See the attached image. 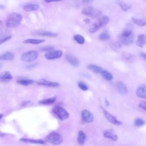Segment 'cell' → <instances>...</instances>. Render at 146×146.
<instances>
[{"mask_svg": "<svg viewBox=\"0 0 146 146\" xmlns=\"http://www.w3.org/2000/svg\"><path fill=\"white\" fill-rule=\"evenodd\" d=\"M88 68L90 71H91L92 72L95 74H101V72L103 71L102 67L95 64H92L88 65Z\"/></svg>", "mask_w": 146, "mask_h": 146, "instance_id": "obj_26", "label": "cell"}, {"mask_svg": "<svg viewBox=\"0 0 146 146\" xmlns=\"http://www.w3.org/2000/svg\"><path fill=\"white\" fill-rule=\"evenodd\" d=\"M109 22H110V17L107 15H104L99 18L96 22L99 25L100 27L102 28L106 26L108 23Z\"/></svg>", "mask_w": 146, "mask_h": 146, "instance_id": "obj_18", "label": "cell"}, {"mask_svg": "<svg viewBox=\"0 0 146 146\" xmlns=\"http://www.w3.org/2000/svg\"><path fill=\"white\" fill-rule=\"evenodd\" d=\"M14 54L10 51H7L0 55V60L3 61L11 60L14 58Z\"/></svg>", "mask_w": 146, "mask_h": 146, "instance_id": "obj_21", "label": "cell"}, {"mask_svg": "<svg viewBox=\"0 0 146 146\" xmlns=\"http://www.w3.org/2000/svg\"><path fill=\"white\" fill-rule=\"evenodd\" d=\"M78 85V87L83 91H87L88 89V87L87 86V85L82 82H79Z\"/></svg>", "mask_w": 146, "mask_h": 146, "instance_id": "obj_36", "label": "cell"}, {"mask_svg": "<svg viewBox=\"0 0 146 146\" xmlns=\"http://www.w3.org/2000/svg\"><path fill=\"white\" fill-rule=\"evenodd\" d=\"M102 108L104 115L108 122L111 123L112 124L116 125H121L123 124V123L121 121L118 120L115 116H113L111 113H110L108 112H107L103 107H102Z\"/></svg>", "mask_w": 146, "mask_h": 146, "instance_id": "obj_7", "label": "cell"}, {"mask_svg": "<svg viewBox=\"0 0 146 146\" xmlns=\"http://www.w3.org/2000/svg\"><path fill=\"white\" fill-rule=\"evenodd\" d=\"M53 47L52 46H47V47H45L44 48H42V51H47V52H49L50 51H52V50H53Z\"/></svg>", "mask_w": 146, "mask_h": 146, "instance_id": "obj_39", "label": "cell"}, {"mask_svg": "<svg viewBox=\"0 0 146 146\" xmlns=\"http://www.w3.org/2000/svg\"><path fill=\"white\" fill-rule=\"evenodd\" d=\"M110 46L113 50L117 51L121 48V44L117 41H112L109 43Z\"/></svg>", "mask_w": 146, "mask_h": 146, "instance_id": "obj_32", "label": "cell"}, {"mask_svg": "<svg viewBox=\"0 0 146 146\" xmlns=\"http://www.w3.org/2000/svg\"><path fill=\"white\" fill-rule=\"evenodd\" d=\"M11 37H12L11 35H7V36H5L2 38H0V44L9 40V39H10L11 38Z\"/></svg>", "mask_w": 146, "mask_h": 146, "instance_id": "obj_37", "label": "cell"}, {"mask_svg": "<svg viewBox=\"0 0 146 146\" xmlns=\"http://www.w3.org/2000/svg\"><path fill=\"white\" fill-rule=\"evenodd\" d=\"M132 20L135 24H136L139 26L143 27V26H146V18L140 19L135 17H132Z\"/></svg>", "mask_w": 146, "mask_h": 146, "instance_id": "obj_24", "label": "cell"}, {"mask_svg": "<svg viewBox=\"0 0 146 146\" xmlns=\"http://www.w3.org/2000/svg\"><path fill=\"white\" fill-rule=\"evenodd\" d=\"M140 56L145 60H146V53L145 52H141L140 54Z\"/></svg>", "mask_w": 146, "mask_h": 146, "instance_id": "obj_40", "label": "cell"}, {"mask_svg": "<svg viewBox=\"0 0 146 146\" xmlns=\"http://www.w3.org/2000/svg\"><path fill=\"white\" fill-rule=\"evenodd\" d=\"M65 58L66 59V60L71 66H72L74 67H78L79 66V64H80L79 60L74 55L70 54H67L65 56Z\"/></svg>", "mask_w": 146, "mask_h": 146, "instance_id": "obj_10", "label": "cell"}, {"mask_svg": "<svg viewBox=\"0 0 146 146\" xmlns=\"http://www.w3.org/2000/svg\"><path fill=\"white\" fill-rule=\"evenodd\" d=\"M3 117V114L2 113H0V120L2 119V117Z\"/></svg>", "mask_w": 146, "mask_h": 146, "instance_id": "obj_43", "label": "cell"}, {"mask_svg": "<svg viewBox=\"0 0 146 146\" xmlns=\"http://www.w3.org/2000/svg\"><path fill=\"white\" fill-rule=\"evenodd\" d=\"M46 140L51 144L59 145L63 141V138L60 134L59 133L52 132L49 133L46 137Z\"/></svg>", "mask_w": 146, "mask_h": 146, "instance_id": "obj_4", "label": "cell"}, {"mask_svg": "<svg viewBox=\"0 0 146 146\" xmlns=\"http://www.w3.org/2000/svg\"><path fill=\"white\" fill-rule=\"evenodd\" d=\"M82 13L84 15L89 16L93 19H96L100 18V16L102 14V11L100 10L95 9L92 6H88L84 7L82 9Z\"/></svg>", "mask_w": 146, "mask_h": 146, "instance_id": "obj_3", "label": "cell"}, {"mask_svg": "<svg viewBox=\"0 0 146 146\" xmlns=\"http://www.w3.org/2000/svg\"><path fill=\"white\" fill-rule=\"evenodd\" d=\"M122 57L124 60L128 62H132L135 59V57L133 54L126 52L122 53Z\"/></svg>", "mask_w": 146, "mask_h": 146, "instance_id": "obj_25", "label": "cell"}, {"mask_svg": "<svg viewBox=\"0 0 146 146\" xmlns=\"http://www.w3.org/2000/svg\"><path fill=\"white\" fill-rule=\"evenodd\" d=\"M120 42L125 46H128L132 44L133 42L134 35L131 29H125L121 33L120 37Z\"/></svg>", "mask_w": 146, "mask_h": 146, "instance_id": "obj_2", "label": "cell"}, {"mask_svg": "<svg viewBox=\"0 0 146 146\" xmlns=\"http://www.w3.org/2000/svg\"><path fill=\"white\" fill-rule=\"evenodd\" d=\"M145 124V121L141 118H136L135 120V125L136 127H141Z\"/></svg>", "mask_w": 146, "mask_h": 146, "instance_id": "obj_35", "label": "cell"}, {"mask_svg": "<svg viewBox=\"0 0 146 146\" xmlns=\"http://www.w3.org/2000/svg\"><path fill=\"white\" fill-rule=\"evenodd\" d=\"M101 74L102 76L107 80L110 81L113 79L112 75L107 70H103L102 72H101Z\"/></svg>", "mask_w": 146, "mask_h": 146, "instance_id": "obj_30", "label": "cell"}, {"mask_svg": "<svg viewBox=\"0 0 146 146\" xmlns=\"http://www.w3.org/2000/svg\"><path fill=\"white\" fill-rule=\"evenodd\" d=\"M52 111L54 113L60 120H64L67 119L69 117V113L63 107L60 106H56L55 107Z\"/></svg>", "mask_w": 146, "mask_h": 146, "instance_id": "obj_5", "label": "cell"}, {"mask_svg": "<svg viewBox=\"0 0 146 146\" xmlns=\"http://www.w3.org/2000/svg\"><path fill=\"white\" fill-rule=\"evenodd\" d=\"M110 35L107 30L102 32L99 35V39L101 40H107L110 39Z\"/></svg>", "mask_w": 146, "mask_h": 146, "instance_id": "obj_31", "label": "cell"}, {"mask_svg": "<svg viewBox=\"0 0 146 146\" xmlns=\"http://www.w3.org/2000/svg\"><path fill=\"white\" fill-rule=\"evenodd\" d=\"M34 35H40V36H47V37H52V38H56L58 36V34L44 31V30H39L38 31H35L34 33Z\"/></svg>", "mask_w": 146, "mask_h": 146, "instance_id": "obj_13", "label": "cell"}, {"mask_svg": "<svg viewBox=\"0 0 146 146\" xmlns=\"http://www.w3.org/2000/svg\"><path fill=\"white\" fill-rule=\"evenodd\" d=\"M116 87L119 92L121 94L125 95L127 94L128 92V88L125 84L121 81H119L116 83Z\"/></svg>", "mask_w": 146, "mask_h": 146, "instance_id": "obj_16", "label": "cell"}, {"mask_svg": "<svg viewBox=\"0 0 146 146\" xmlns=\"http://www.w3.org/2000/svg\"><path fill=\"white\" fill-rule=\"evenodd\" d=\"M84 21L86 23H90V19H84Z\"/></svg>", "mask_w": 146, "mask_h": 146, "instance_id": "obj_42", "label": "cell"}, {"mask_svg": "<svg viewBox=\"0 0 146 146\" xmlns=\"http://www.w3.org/2000/svg\"><path fill=\"white\" fill-rule=\"evenodd\" d=\"M82 118L85 122L88 123L92 122L94 120L92 113L87 110H83L82 111Z\"/></svg>", "mask_w": 146, "mask_h": 146, "instance_id": "obj_11", "label": "cell"}, {"mask_svg": "<svg viewBox=\"0 0 146 146\" xmlns=\"http://www.w3.org/2000/svg\"><path fill=\"white\" fill-rule=\"evenodd\" d=\"M17 84L23 86H29L34 83V81L32 79H19L17 82Z\"/></svg>", "mask_w": 146, "mask_h": 146, "instance_id": "obj_29", "label": "cell"}, {"mask_svg": "<svg viewBox=\"0 0 146 146\" xmlns=\"http://www.w3.org/2000/svg\"><path fill=\"white\" fill-rule=\"evenodd\" d=\"M100 29L99 25H98V23L96 22L95 23H94L91 27L89 29V32L90 33H96L98 30H99Z\"/></svg>", "mask_w": 146, "mask_h": 146, "instance_id": "obj_34", "label": "cell"}, {"mask_svg": "<svg viewBox=\"0 0 146 146\" xmlns=\"http://www.w3.org/2000/svg\"><path fill=\"white\" fill-rule=\"evenodd\" d=\"M136 95L140 98L146 99V85H142L136 90Z\"/></svg>", "mask_w": 146, "mask_h": 146, "instance_id": "obj_17", "label": "cell"}, {"mask_svg": "<svg viewBox=\"0 0 146 146\" xmlns=\"http://www.w3.org/2000/svg\"><path fill=\"white\" fill-rule=\"evenodd\" d=\"M56 100V97H52L50 98L42 100L39 102V103L40 104H44V105H49V104H53Z\"/></svg>", "mask_w": 146, "mask_h": 146, "instance_id": "obj_28", "label": "cell"}, {"mask_svg": "<svg viewBox=\"0 0 146 146\" xmlns=\"http://www.w3.org/2000/svg\"><path fill=\"white\" fill-rule=\"evenodd\" d=\"M36 83L38 85L46 86L48 87H58L59 86V83L58 82L47 80L44 79H42L37 80L36 82Z\"/></svg>", "mask_w": 146, "mask_h": 146, "instance_id": "obj_9", "label": "cell"}, {"mask_svg": "<svg viewBox=\"0 0 146 146\" xmlns=\"http://www.w3.org/2000/svg\"><path fill=\"white\" fill-rule=\"evenodd\" d=\"M45 40L44 39H27L23 41L24 43L26 44H39L40 43H43Z\"/></svg>", "mask_w": 146, "mask_h": 146, "instance_id": "obj_27", "label": "cell"}, {"mask_svg": "<svg viewBox=\"0 0 146 146\" xmlns=\"http://www.w3.org/2000/svg\"><path fill=\"white\" fill-rule=\"evenodd\" d=\"M73 38H74V40H75L78 43H79L80 44H83L85 42V39H84V37L81 35H79V34L75 35Z\"/></svg>", "mask_w": 146, "mask_h": 146, "instance_id": "obj_33", "label": "cell"}, {"mask_svg": "<svg viewBox=\"0 0 146 146\" xmlns=\"http://www.w3.org/2000/svg\"><path fill=\"white\" fill-rule=\"evenodd\" d=\"M103 136L104 137L111 139L113 141L117 140V136L112 129H106L103 132Z\"/></svg>", "mask_w": 146, "mask_h": 146, "instance_id": "obj_14", "label": "cell"}, {"mask_svg": "<svg viewBox=\"0 0 146 146\" xmlns=\"http://www.w3.org/2000/svg\"><path fill=\"white\" fill-rule=\"evenodd\" d=\"M0 67H1V65H0Z\"/></svg>", "mask_w": 146, "mask_h": 146, "instance_id": "obj_45", "label": "cell"}, {"mask_svg": "<svg viewBox=\"0 0 146 146\" xmlns=\"http://www.w3.org/2000/svg\"><path fill=\"white\" fill-rule=\"evenodd\" d=\"M105 102H106V106H108L110 105V103L108 102V100H107L106 98L105 99Z\"/></svg>", "mask_w": 146, "mask_h": 146, "instance_id": "obj_41", "label": "cell"}, {"mask_svg": "<svg viewBox=\"0 0 146 146\" xmlns=\"http://www.w3.org/2000/svg\"><path fill=\"white\" fill-rule=\"evenodd\" d=\"M22 20V15L18 13H11L6 20V26L9 28H14L20 25Z\"/></svg>", "mask_w": 146, "mask_h": 146, "instance_id": "obj_1", "label": "cell"}, {"mask_svg": "<svg viewBox=\"0 0 146 146\" xmlns=\"http://www.w3.org/2000/svg\"><path fill=\"white\" fill-rule=\"evenodd\" d=\"M63 55V52L60 50H52L49 52H47L44 57L47 60H54L56 59L60 58Z\"/></svg>", "mask_w": 146, "mask_h": 146, "instance_id": "obj_8", "label": "cell"}, {"mask_svg": "<svg viewBox=\"0 0 146 146\" xmlns=\"http://www.w3.org/2000/svg\"><path fill=\"white\" fill-rule=\"evenodd\" d=\"M1 24H2V21H0V26L1 25Z\"/></svg>", "mask_w": 146, "mask_h": 146, "instance_id": "obj_44", "label": "cell"}, {"mask_svg": "<svg viewBox=\"0 0 146 146\" xmlns=\"http://www.w3.org/2000/svg\"><path fill=\"white\" fill-rule=\"evenodd\" d=\"M146 43V35L144 34H140L137 36L136 44L139 47H143Z\"/></svg>", "mask_w": 146, "mask_h": 146, "instance_id": "obj_19", "label": "cell"}, {"mask_svg": "<svg viewBox=\"0 0 146 146\" xmlns=\"http://www.w3.org/2000/svg\"><path fill=\"white\" fill-rule=\"evenodd\" d=\"M139 107L146 111V102H141L138 104Z\"/></svg>", "mask_w": 146, "mask_h": 146, "instance_id": "obj_38", "label": "cell"}, {"mask_svg": "<svg viewBox=\"0 0 146 146\" xmlns=\"http://www.w3.org/2000/svg\"><path fill=\"white\" fill-rule=\"evenodd\" d=\"M38 55V52L36 51L31 50L23 53L21 55V59L26 62H31L34 61Z\"/></svg>", "mask_w": 146, "mask_h": 146, "instance_id": "obj_6", "label": "cell"}, {"mask_svg": "<svg viewBox=\"0 0 146 146\" xmlns=\"http://www.w3.org/2000/svg\"><path fill=\"white\" fill-rule=\"evenodd\" d=\"M13 79V76L11 74L7 71H3L0 74V82L7 83Z\"/></svg>", "mask_w": 146, "mask_h": 146, "instance_id": "obj_12", "label": "cell"}, {"mask_svg": "<svg viewBox=\"0 0 146 146\" xmlns=\"http://www.w3.org/2000/svg\"><path fill=\"white\" fill-rule=\"evenodd\" d=\"M116 2L120 6L121 10L123 11H127L132 7L131 5H128L122 1H117Z\"/></svg>", "mask_w": 146, "mask_h": 146, "instance_id": "obj_23", "label": "cell"}, {"mask_svg": "<svg viewBox=\"0 0 146 146\" xmlns=\"http://www.w3.org/2000/svg\"><path fill=\"white\" fill-rule=\"evenodd\" d=\"M20 141L25 142V143H29L34 144H44V141L41 139L37 140V139H27V138H21L20 139Z\"/></svg>", "mask_w": 146, "mask_h": 146, "instance_id": "obj_20", "label": "cell"}, {"mask_svg": "<svg viewBox=\"0 0 146 146\" xmlns=\"http://www.w3.org/2000/svg\"><path fill=\"white\" fill-rule=\"evenodd\" d=\"M86 138H87V136L86 133L83 131H79L78 132V135L77 138L78 143L81 145L83 144L86 141Z\"/></svg>", "mask_w": 146, "mask_h": 146, "instance_id": "obj_22", "label": "cell"}, {"mask_svg": "<svg viewBox=\"0 0 146 146\" xmlns=\"http://www.w3.org/2000/svg\"><path fill=\"white\" fill-rule=\"evenodd\" d=\"M39 9V5L36 4V3H27L25 5H23V10L27 12L36 11Z\"/></svg>", "mask_w": 146, "mask_h": 146, "instance_id": "obj_15", "label": "cell"}]
</instances>
